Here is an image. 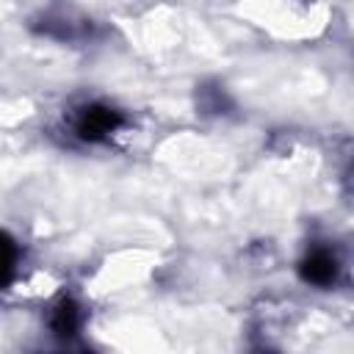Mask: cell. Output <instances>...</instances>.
I'll list each match as a JSON object with an SVG mask.
<instances>
[{"label":"cell","mask_w":354,"mask_h":354,"mask_svg":"<svg viewBox=\"0 0 354 354\" xmlns=\"http://www.w3.org/2000/svg\"><path fill=\"white\" fill-rule=\"evenodd\" d=\"M337 274H340V263L335 257V252L324 249V246H315L310 249L301 263H299V277L307 282V285H315V288H329L337 282Z\"/></svg>","instance_id":"7a4b0ae2"},{"label":"cell","mask_w":354,"mask_h":354,"mask_svg":"<svg viewBox=\"0 0 354 354\" xmlns=\"http://www.w3.org/2000/svg\"><path fill=\"white\" fill-rule=\"evenodd\" d=\"M80 321H83L80 304H77L75 299H69V296L58 299L55 307L50 310V329H53V335H58V337H75L77 329H80Z\"/></svg>","instance_id":"3957f363"},{"label":"cell","mask_w":354,"mask_h":354,"mask_svg":"<svg viewBox=\"0 0 354 354\" xmlns=\"http://www.w3.org/2000/svg\"><path fill=\"white\" fill-rule=\"evenodd\" d=\"M122 122L124 119H122V113L116 108L102 105V102H91V105L80 108L77 122H75V133L83 141H102L111 133H116L122 127Z\"/></svg>","instance_id":"6da1fadb"},{"label":"cell","mask_w":354,"mask_h":354,"mask_svg":"<svg viewBox=\"0 0 354 354\" xmlns=\"http://www.w3.org/2000/svg\"><path fill=\"white\" fill-rule=\"evenodd\" d=\"M17 263H19L17 241L8 232H0V290L11 285V279L17 274Z\"/></svg>","instance_id":"277c9868"}]
</instances>
